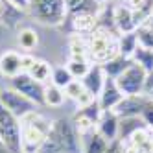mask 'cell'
<instances>
[{"instance_id": "obj_22", "label": "cell", "mask_w": 153, "mask_h": 153, "mask_svg": "<svg viewBox=\"0 0 153 153\" xmlns=\"http://www.w3.org/2000/svg\"><path fill=\"white\" fill-rule=\"evenodd\" d=\"M138 46V39H137V33L131 31V33H122L118 37V53L124 57H133V53Z\"/></svg>"}, {"instance_id": "obj_3", "label": "cell", "mask_w": 153, "mask_h": 153, "mask_svg": "<svg viewBox=\"0 0 153 153\" xmlns=\"http://www.w3.org/2000/svg\"><path fill=\"white\" fill-rule=\"evenodd\" d=\"M118 56V35L105 26H98L87 41V57L92 65H103Z\"/></svg>"}, {"instance_id": "obj_31", "label": "cell", "mask_w": 153, "mask_h": 153, "mask_svg": "<svg viewBox=\"0 0 153 153\" xmlns=\"http://www.w3.org/2000/svg\"><path fill=\"white\" fill-rule=\"evenodd\" d=\"M11 6H15L20 11H28V6H30V0H7Z\"/></svg>"}, {"instance_id": "obj_18", "label": "cell", "mask_w": 153, "mask_h": 153, "mask_svg": "<svg viewBox=\"0 0 153 153\" xmlns=\"http://www.w3.org/2000/svg\"><path fill=\"white\" fill-rule=\"evenodd\" d=\"M133 63V59H129V57H124V56H118L116 57H113V59H109L107 63H103L102 65V68H103V72H105V76L107 78H113V79H116L120 74H122L129 65Z\"/></svg>"}, {"instance_id": "obj_20", "label": "cell", "mask_w": 153, "mask_h": 153, "mask_svg": "<svg viewBox=\"0 0 153 153\" xmlns=\"http://www.w3.org/2000/svg\"><path fill=\"white\" fill-rule=\"evenodd\" d=\"M65 100H67V94H65L63 89H59V87L52 85V83L45 85V102H42V105L57 109V107H63Z\"/></svg>"}, {"instance_id": "obj_27", "label": "cell", "mask_w": 153, "mask_h": 153, "mask_svg": "<svg viewBox=\"0 0 153 153\" xmlns=\"http://www.w3.org/2000/svg\"><path fill=\"white\" fill-rule=\"evenodd\" d=\"M92 4H98V2H96V0H67L68 15L92 13Z\"/></svg>"}, {"instance_id": "obj_16", "label": "cell", "mask_w": 153, "mask_h": 153, "mask_svg": "<svg viewBox=\"0 0 153 153\" xmlns=\"http://www.w3.org/2000/svg\"><path fill=\"white\" fill-rule=\"evenodd\" d=\"M65 94H67V98H70V100H74L76 103H78V109L89 105V103H92L96 100V98L83 87L81 79H74L67 89H65Z\"/></svg>"}, {"instance_id": "obj_19", "label": "cell", "mask_w": 153, "mask_h": 153, "mask_svg": "<svg viewBox=\"0 0 153 153\" xmlns=\"http://www.w3.org/2000/svg\"><path fill=\"white\" fill-rule=\"evenodd\" d=\"M148 127L144 124V120L140 116H127V118H120V133H118V140H126L127 137H131L135 131Z\"/></svg>"}, {"instance_id": "obj_2", "label": "cell", "mask_w": 153, "mask_h": 153, "mask_svg": "<svg viewBox=\"0 0 153 153\" xmlns=\"http://www.w3.org/2000/svg\"><path fill=\"white\" fill-rule=\"evenodd\" d=\"M52 129V122L39 111L20 118V153H39Z\"/></svg>"}, {"instance_id": "obj_8", "label": "cell", "mask_w": 153, "mask_h": 153, "mask_svg": "<svg viewBox=\"0 0 153 153\" xmlns=\"http://www.w3.org/2000/svg\"><path fill=\"white\" fill-rule=\"evenodd\" d=\"M9 87H13L15 91H19L20 94L30 98V100L33 103H37L39 107L42 105V102H45V83L33 79L26 72H20L19 76L9 79Z\"/></svg>"}, {"instance_id": "obj_7", "label": "cell", "mask_w": 153, "mask_h": 153, "mask_svg": "<svg viewBox=\"0 0 153 153\" xmlns=\"http://www.w3.org/2000/svg\"><path fill=\"white\" fill-rule=\"evenodd\" d=\"M0 103H2L9 113H13L19 120L24 118L26 114L33 113V111H39V105L33 103L26 98L24 94H20L19 91H15L13 87H0Z\"/></svg>"}, {"instance_id": "obj_4", "label": "cell", "mask_w": 153, "mask_h": 153, "mask_svg": "<svg viewBox=\"0 0 153 153\" xmlns=\"http://www.w3.org/2000/svg\"><path fill=\"white\" fill-rule=\"evenodd\" d=\"M28 13L46 26H59L68 17L67 0H30Z\"/></svg>"}, {"instance_id": "obj_25", "label": "cell", "mask_w": 153, "mask_h": 153, "mask_svg": "<svg viewBox=\"0 0 153 153\" xmlns=\"http://www.w3.org/2000/svg\"><path fill=\"white\" fill-rule=\"evenodd\" d=\"M74 81V76L70 74V70L67 67H56L52 68V78H50V83L59 87V89H67V87Z\"/></svg>"}, {"instance_id": "obj_11", "label": "cell", "mask_w": 153, "mask_h": 153, "mask_svg": "<svg viewBox=\"0 0 153 153\" xmlns=\"http://www.w3.org/2000/svg\"><path fill=\"white\" fill-rule=\"evenodd\" d=\"M96 131L100 133L107 142H114L118 140V133H120V118L113 113V111H103L102 118L96 124Z\"/></svg>"}, {"instance_id": "obj_15", "label": "cell", "mask_w": 153, "mask_h": 153, "mask_svg": "<svg viewBox=\"0 0 153 153\" xmlns=\"http://www.w3.org/2000/svg\"><path fill=\"white\" fill-rule=\"evenodd\" d=\"M109 144H111V142H107L96 129L81 135V149H83V153H105Z\"/></svg>"}, {"instance_id": "obj_35", "label": "cell", "mask_w": 153, "mask_h": 153, "mask_svg": "<svg viewBox=\"0 0 153 153\" xmlns=\"http://www.w3.org/2000/svg\"><path fill=\"white\" fill-rule=\"evenodd\" d=\"M2 9H4V0H0V15H2Z\"/></svg>"}, {"instance_id": "obj_12", "label": "cell", "mask_w": 153, "mask_h": 153, "mask_svg": "<svg viewBox=\"0 0 153 153\" xmlns=\"http://www.w3.org/2000/svg\"><path fill=\"white\" fill-rule=\"evenodd\" d=\"M113 24L118 30V33H131L137 30V22H135V15L133 9L126 7V6H118L113 9Z\"/></svg>"}, {"instance_id": "obj_13", "label": "cell", "mask_w": 153, "mask_h": 153, "mask_svg": "<svg viewBox=\"0 0 153 153\" xmlns=\"http://www.w3.org/2000/svg\"><path fill=\"white\" fill-rule=\"evenodd\" d=\"M105 79H107V76H105V72L102 68V65H92L89 68V72L81 78V83L94 98H98V94H100L102 89H103Z\"/></svg>"}, {"instance_id": "obj_17", "label": "cell", "mask_w": 153, "mask_h": 153, "mask_svg": "<svg viewBox=\"0 0 153 153\" xmlns=\"http://www.w3.org/2000/svg\"><path fill=\"white\" fill-rule=\"evenodd\" d=\"M70 17V28L76 33H87L91 35L92 31L98 28L96 15L94 13H78V15H68Z\"/></svg>"}, {"instance_id": "obj_32", "label": "cell", "mask_w": 153, "mask_h": 153, "mask_svg": "<svg viewBox=\"0 0 153 153\" xmlns=\"http://www.w3.org/2000/svg\"><path fill=\"white\" fill-rule=\"evenodd\" d=\"M144 94H148V96L153 94V70L148 72V78H146V91H144Z\"/></svg>"}, {"instance_id": "obj_1", "label": "cell", "mask_w": 153, "mask_h": 153, "mask_svg": "<svg viewBox=\"0 0 153 153\" xmlns=\"http://www.w3.org/2000/svg\"><path fill=\"white\" fill-rule=\"evenodd\" d=\"M39 153H83L81 135L74 127L72 120L67 118L53 120L50 135Z\"/></svg>"}, {"instance_id": "obj_33", "label": "cell", "mask_w": 153, "mask_h": 153, "mask_svg": "<svg viewBox=\"0 0 153 153\" xmlns=\"http://www.w3.org/2000/svg\"><path fill=\"white\" fill-rule=\"evenodd\" d=\"M105 153H122V144H120V140H114V142H111Z\"/></svg>"}, {"instance_id": "obj_34", "label": "cell", "mask_w": 153, "mask_h": 153, "mask_svg": "<svg viewBox=\"0 0 153 153\" xmlns=\"http://www.w3.org/2000/svg\"><path fill=\"white\" fill-rule=\"evenodd\" d=\"M146 24L153 28V9H151V15H149V19H148V22H146Z\"/></svg>"}, {"instance_id": "obj_24", "label": "cell", "mask_w": 153, "mask_h": 153, "mask_svg": "<svg viewBox=\"0 0 153 153\" xmlns=\"http://www.w3.org/2000/svg\"><path fill=\"white\" fill-rule=\"evenodd\" d=\"M91 67H92V63L87 57H70V61L67 63V68L74 76V79H81L83 76L89 72Z\"/></svg>"}, {"instance_id": "obj_37", "label": "cell", "mask_w": 153, "mask_h": 153, "mask_svg": "<svg viewBox=\"0 0 153 153\" xmlns=\"http://www.w3.org/2000/svg\"><path fill=\"white\" fill-rule=\"evenodd\" d=\"M0 148H4V146H2V142H0Z\"/></svg>"}, {"instance_id": "obj_36", "label": "cell", "mask_w": 153, "mask_h": 153, "mask_svg": "<svg viewBox=\"0 0 153 153\" xmlns=\"http://www.w3.org/2000/svg\"><path fill=\"white\" fill-rule=\"evenodd\" d=\"M96 2H98V4H103V2H107V0H96Z\"/></svg>"}, {"instance_id": "obj_30", "label": "cell", "mask_w": 153, "mask_h": 153, "mask_svg": "<svg viewBox=\"0 0 153 153\" xmlns=\"http://www.w3.org/2000/svg\"><path fill=\"white\" fill-rule=\"evenodd\" d=\"M35 57L31 56V53H22V72H28V68L33 65Z\"/></svg>"}, {"instance_id": "obj_5", "label": "cell", "mask_w": 153, "mask_h": 153, "mask_svg": "<svg viewBox=\"0 0 153 153\" xmlns=\"http://www.w3.org/2000/svg\"><path fill=\"white\" fill-rule=\"evenodd\" d=\"M0 142L7 153H20V120L0 103Z\"/></svg>"}, {"instance_id": "obj_26", "label": "cell", "mask_w": 153, "mask_h": 153, "mask_svg": "<svg viewBox=\"0 0 153 153\" xmlns=\"http://www.w3.org/2000/svg\"><path fill=\"white\" fill-rule=\"evenodd\" d=\"M131 59H133V63L140 65V67L144 68L146 72H151V70H153V50L144 48V46H140V45H138Z\"/></svg>"}, {"instance_id": "obj_14", "label": "cell", "mask_w": 153, "mask_h": 153, "mask_svg": "<svg viewBox=\"0 0 153 153\" xmlns=\"http://www.w3.org/2000/svg\"><path fill=\"white\" fill-rule=\"evenodd\" d=\"M22 72V53L6 52L0 56V74L4 78H15Z\"/></svg>"}, {"instance_id": "obj_28", "label": "cell", "mask_w": 153, "mask_h": 153, "mask_svg": "<svg viewBox=\"0 0 153 153\" xmlns=\"http://www.w3.org/2000/svg\"><path fill=\"white\" fill-rule=\"evenodd\" d=\"M137 33V39H138V45L144 46V48H149L153 50V28L148 26V24H142L135 30Z\"/></svg>"}, {"instance_id": "obj_21", "label": "cell", "mask_w": 153, "mask_h": 153, "mask_svg": "<svg viewBox=\"0 0 153 153\" xmlns=\"http://www.w3.org/2000/svg\"><path fill=\"white\" fill-rule=\"evenodd\" d=\"M52 68L53 67H52L50 63L42 61V59H35L33 65L28 68L26 74H30L33 79H37V81H41V83L46 85V81H50V78H52Z\"/></svg>"}, {"instance_id": "obj_10", "label": "cell", "mask_w": 153, "mask_h": 153, "mask_svg": "<svg viewBox=\"0 0 153 153\" xmlns=\"http://www.w3.org/2000/svg\"><path fill=\"white\" fill-rule=\"evenodd\" d=\"M122 98H124V94L120 91V87L116 85V81L113 78H107L105 83H103V89L98 94L96 100L100 103L102 111H113V109L122 102Z\"/></svg>"}, {"instance_id": "obj_9", "label": "cell", "mask_w": 153, "mask_h": 153, "mask_svg": "<svg viewBox=\"0 0 153 153\" xmlns=\"http://www.w3.org/2000/svg\"><path fill=\"white\" fill-rule=\"evenodd\" d=\"M148 94H140V96H124L122 102H120L113 113L118 118H127V116H140L142 109H144L146 102H148Z\"/></svg>"}, {"instance_id": "obj_6", "label": "cell", "mask_w": 153, "mask_h": 153, "mask_svg": "<svg viewBox=\"0 0 153 153\" xmlns=\"http://www.w3.org/2000/svg\"><path fill=\"white\" fill-rule=\"evenodd\" d=\"M146 78H148V72L140 65L131 63L114 81L124 96H140L146 91Z\"/></svg>"}, {"instance_id": "obj_23", "label": "cell", "mask_w": 153, "mask_h": 153, "mask_svg": "<svg viewBox=\"0 0 153 153\" xmlns=\"http://www.w3.org/2000/svg\"><path fill=\"white\" fill-rule=\"evenodd\" d=\"M17 42H19V46L22 48L26 53H30L31 50L39 45L37 31L31 30V28H22V30L19 31V35H17Z\"/></svg>"}, {"instance_id": "obj_29", "label": "cell", "mask_w": 153, "mask_h": 153, "mask_svg": "<svg viewBox=\"0 0 153 153\" xmlns=\"http://www.w3.org/2000/svg\"><path fill=\"white\" fill-rule=\"evenodd\" d=\"M140 118L144 120V124H146L149 129H153V98H151V96L148 98V102H146L144 109H142Z\"/></svg>"}]
</instances>
